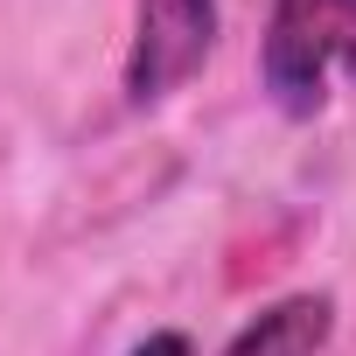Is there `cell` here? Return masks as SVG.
Instances as JSON below:
<instances>
[{"mask_svg": "<svg viewBox=\"0 0 356 356\" xmlns=\"http://www.w3.org/2000/svg\"><path fill=\"white\" fill-rule=\"evenodd\" d=\"M335 70L356 77V0H280L259 42V77L273 105L286 119H314Z\"/></svg>", "mask_w": 356, "mask_h": 356, "instance_id": "6da1fadb", "label": "cell"}, {"mask_svg": "<svg viewBox=\"0 0 356 356\" xmlns=\"http://www.w3.org/2000/svg\"><path fill=\"white\" fill-rule=\"evenodd\" d=\"M217 49V8L210 0H140V29L126 56V98L154 105L168 91H182Z\"/></svg>", "mask_w": 356, "mask_h": 356, "instance_id": "7a4b0ae2", "label": "cell"}, {"mask_svg": "<svg viewBox=\"0 0 356 356\" xmlns=\"http://www.w3.org/2000/svg\"><path fill=\"white\" fill-rule=\"evenodd\" d=\"M335 335V300L328 293H286L266 314H252L224 356H321Z\"/></svg>", "mask_w": 356, "mask_h": 356, "instance_id": "3957f363", "label": "cell"}, {"mask_svg": "<svg viewBox=\"0 0 356 356\" xmlns=\"http://www.w3.org/2000/svg\"><path fill=\"white\" fill-rule=\"evenodd\" d=\"M133 356H196V349H189V335H175V328H168V335H147Z\"/></svg>", "mask_w": 356, "mask_h": 356, "instance_id": "277c9868", "label": "cell"}]
</instances>
